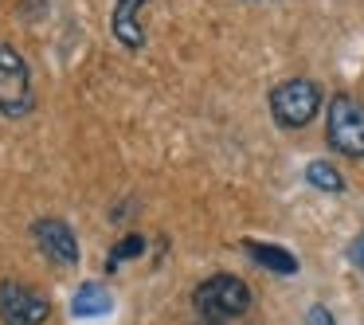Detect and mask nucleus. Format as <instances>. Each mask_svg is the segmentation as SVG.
Returning <instances> with one entry per match:
<instances>
[{
	"mask_svg": "<svg viewBox=\"0 0 364 325\" xmlns=\"http://www.w3.org/2000/svg\"><path fill=\"white\" fill-rule=\"evenodd\" d=\"M153 0H114L110 9V36L122 43L126 51H141L145 48V9Z\"/></svg>",
	"mask_w": 364,
	"mask_h": 325,
	"instance_id": "nucleus-7",
	"label": "nucleus"
},
{
	"mask_svg": "<svg viewBox=\"0 0 364 325\" xmlns=\"http://www.w3.org/2000/svg\"><path fill=\"white\" fill-rule=\"evenodd\" d=\"M36 106L32 98V71L28 59L12 43H0V114L4 118H28Z\"/></svg>",
	"mask_w": 364,
	"mask_h": 325,
	"instance_id": "nucleus-4",
	"label": "nucleus"
},
{
	"mask_svg": "<svg viewBox=\"0 0 364 325\" xmlns=\"http://www.w3.org/2000/svg\"><path fill=\"white\" fill-rule=\"evenodd\" d=\"M321 87L314 79H286L270 90V114L282 129H306L321 114Z\"/></svg>",
	"mask_w": 364,
	"mask_h": 325,
	"instance_id": "nucleus-2",
	"label": "nucleus"
},
{
	"mask_svg": "<svg viewBox=\"0 0 364 325\" xmlns=\"http://www.w3.org/2000/svg\"><path fill=\"white\" fill-rule=\"evenodd\" d=\"M114 309V294L102 282H82L71 298V314L75 317H106Z\"/></svg>",
	"mask_w": 364,
	"mask_h": 325,
	"instance_id": "nucleus-9",
	"label": "nucleus"
},
{
	"mask_svg": "<svg viewBox=\"0 0 364 325\" xmlns=\"http://www.w3.org/2000/svg\"><path fill=\"white\" fill-rule=\"evenodd\" d=\"M306 325H337V321H333V314L321 306V302H314V306L306 309Z\"/></svg>",
	"mask_w": 364,
	"mask_h": 325,
	"instance_id": "nucleus-12",
	"label": "nucleus"
},
{
	"mask_svg": "<svg viewBox=\"0 0 364 325\" xmlns=\"http://www.w3.org/2000/svg\"><path fill=\"white\" fill-rule=\"evenodd\" d=\"M32 239L43 251V259H51L55 267H75L79 262V239H75L71 223L59 215H40L32 223Z\"/></svg>",
	"mask_w": 364,
	"mask_h": 325,
	"instance_id": "nucleus-6",
	"label": "nucleus"
},
{
	"mask_svg": "<svg viewBox=\"0 0 364 325\" xmlns=\"http://www.w3.org/2000/svg\"><path fill=\"white\" fill-rule=\"evenodd\" d=\"M251 286L235 275H212L192 290V306L200 317L208 321H231V317H243L251 309Z\"/></svg>",
	"mask_w": 364,
	"mask_h": 325,
	"instance_id": "nucleus-1",
	"label": "nucleus"
},
{
	"mask_svg": "<svg viewBox=\"0 0 364 325\" xmlns=\"http://www.w3.org/2000/svg\"><path fill=\"white\" fill-rule=\"evenodd\" d=\"M145 251V239L141 235H126L122 243H114V251H110V259H106V270H118L122 262H129V259H137V255Z\"/></svg>",
	"mask_w": 364,
	"mask_h": 325,
	"instance_id": "nucleus-11",
	"label": "nucleus"
},
{
	"mask_svg": "<svg viewBox=\"0 0 364 325\" xmlns=\"http://www.w3.org/2000/svg\"><path fill=\"white\" fill-rule=\"evenodd\" d=\"M243 247L247 255H251L255 262H259L262 270H270V275H298V259H294L286 247H278V243H259V239H243Z\"/></svg>",
	"mask_w": 364,
	"mask_h": 325,
	"instance_id": "nucleus-8",
	"label": "nucleus"
},
{
	"mask_svg": "<svg viewBox=\"0 0 364 325\" xmlns=\"http://www.w3.org/2000/svg\"><path fill=\"white\" fill-rule=\"evenodd\" d=\"M325 142L341 157L364 161V102H356L353 95H333L325 110Z\"/></svg>",
	"mask_w": 364,
	"mask_h": 325,
	"instance_id": "nucleus-3",
	"label": "nucleus"
},
{
	"mask_svg": "<svg viewBox=\"0 0 364 325\" xmlns=\"http://www.w3.org/2000/svg\"><path fill=\"white\" fill-rule=\"evenodd\" d=\"M51 317V302L36 294L32 286L4 278L0 282V321L4 325H43Z\"/></svg>",
	"mask_w": 364,
	"mask_h": 325,
	"instance_id": "nucleus-5",
	"label": "nucleus"
},
{
	"mask_svg": "<svg viewBox=\"0 0 364 325\" xmlns=\"http://www.w3.org/2000/svg\"><path fill=\"white\" fill-rule=\"evenodd\" d=\"M348 262H353L356 270H364V231H356V239L348 243Z\"/></svg>",
	"mask_w": 364,
	"mask_h": 325,
	"instance_id": "nucleus-13",
	"label": "nucleus"
},
{
	"mask_svg": "<svg viewBox=\"0 0 364 325\" xmlns=\"http://www.w3.org/2000/svg\"><path fill=\"white\" fill-rule=\"evenodd\" d=\"M306 181H309V188H317V192H333V196L345 192V176L333 169V161H309Z\"/></svg>",
	"mask_w": 364,
	"mask_h": 325,
	"instance_id": "nucleus-10",
	"label": "nucleus"
}]
</instances>
